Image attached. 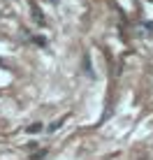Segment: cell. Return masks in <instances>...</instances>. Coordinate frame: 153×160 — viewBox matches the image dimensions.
I'll use <instances>...</instances> for the list:
<instances>
[{
  "instance_id": "6da1fadb",
  "label": "cell",
  "mask_w": 153,
  "mask_h": 160,
  "mask_svg": "<svg viewBox=\"0 0 153 160\" xmlns=\"http://www.w3.org/2000/svg\"><path fill=\"white\" fill-rule=\"evenodd\" d=\"M32 19H35L40 26H44V14H42V9H40V7H32Z\"/></svg>"
},
{
  "instance_id": "7a4b0ae2",
  "label": "cell",
  "mask_w": 153,
  "mask_h": 160,
  "mask_svg": "<svg viewBox=\"0 0 153 160\" xmlns=\"http://www.w3.org/2000/svg\"><path fill=\"white\" fill-rule=\"evenodd\" d=\"M42 128H44V125H42V123H30L28 128H26V132H30V135H35V132H40Z\"/></svg>"
},
{
  "instance_id": "3957f363",
  "label": "cell",
  "mask_w": 153,
  "mask_h": 160,
  "mask_svg": "<svg viewBox=\"0 0 153 160\" xmlns=\"http://www.w3.org/2000/svg\"><path fill=\"white\" fill-rule=\"evenodd\" d=\"M61 125H63V121H56V123H51V125H49V130H58V128H61Z\"/></svg>"
},
{
  "instance_id": "277c9868",
  "label": "cell",
  "mask_w": 153,
  "mask_h": 160,
  "mask_svg": "<svg viewBox=\"0 0 153 160\" xmlns=\"http://www.w3.org/2000/svg\"><path fill=\"white\" fill-rule=\"evenodd\" d=\"M144 28H149V30L153 32V23H144Z\"/></svg>"
},
{
  "instance_id": "5b68a950",
  "label": "cell",
  "mask_w": 153,
  "mask_h": 160,
  "mask_svg": "<svg viewBox=\"0 0 153 160\" xmlns=\"http://www.w3.org/2000/svg\"><path fill=\"white\" fill-rule=\"evenodd\" d=\"M51 2H56V0H51Z\"/></svg>"
}]
</instances>
